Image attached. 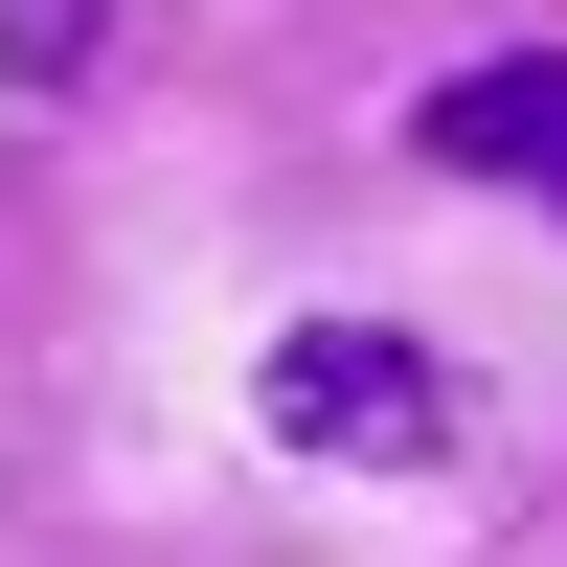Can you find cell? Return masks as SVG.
<instances>
[{
  "instance_id": "obj_2",
  "label": "cell",
  "mask_w": 567,
  "mask_h": 567,
  "mask_svg": "<svg viewBox=\"0 0 567 567\" xmlns=\"http://www.w3.org/2000/svg\"><path fill=\"white\" fill-rule=\"evenodd\" d=\"M409 159H454V182H545V205H567V69H545V45L454 69L432 114H409Z\"/></svg>"
},
{
  "instance_id": "obj_1",
  "label": "cell",
  "mask_w": 567,
  "mask_h": 567,
  "mask_svg": "<svg viewBox=\"0 0 567 567\" xmlns=\"http://www.w3.org/2000/svg\"><path fill=\"white\" fill-rule=\"evenodd\" d=\"M250 409H272V454H341V477H432L454 454V363L409 318H296L250 363Z\"/></svg>"
}]
</instances>
